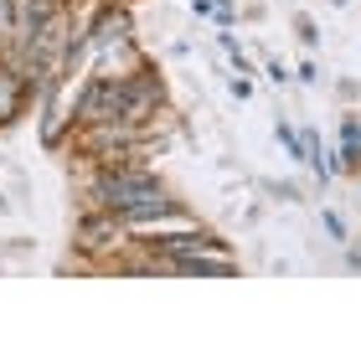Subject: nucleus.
Here are the masks:
<instances>
[{
	"label": "nucleus",
	"mask_w": 361,
	"mask_h": 340,
	"mask_svg": "<svg viewBox=\"0 0 361 340\" xmlns=\"http://www.w3.org/2000/svg\"><path fill=\"white\" fill-rule=\"evenodd\" d=\"M166 196V186L155 181L150 170L140 165V160H124V165H98L88 175V201L98 212H129V206L140 201H155Z\"/></svg>",
	"instance_id": "nucleus-1"
},
{
	"label": "nucleus",
	"mask_w": 361,
	"mask_h": 340,
	"mask_svg": "<svg viewBox=\"0 0 361 340\" xmlns=\"http://www.w3.org/2000/svg\"><path fill=\"white\" fill-rule=\"evenodd\" d=\"M26 103H31V88H26L11 68H0V129H6V124H11Z\"/></svg>",
	"instance_id": "nucleus-3"
},
{
	"label": "nucleus",
	"mask_w": 361,
	"mask_h": 340,
	"mask_svg": "<svg viewBox=\"0 0 361 340\" xmlns=\"http://www.w3.org/2000/svg\"><path fill=\"white\" fill-rule=\"evenodd\" d=\"M119 242H129L119 212H98V206H93V212L83 217V227H78V248H88V253H109V248H119Z\"/></svg>",
	"instance_id": "nucleus-2"
}]
</instances>
